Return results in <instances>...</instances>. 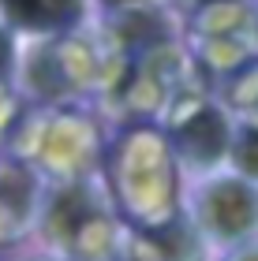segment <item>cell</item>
Masks as SVG:
<instances>
[{
  "mask_svg": "<svg viewBox=\"0 0 258 261\" xmlns=\"http://www.w3.org/2000/svg\"><path fill=\"white\" fill-rule=\"evenodd\" d=\"M41 231L56 254L72 261H116L124 254V231L109 201L90 183H64L41 209Z\"/></svg>",
  "mask_w": 258,
  "mask_h": 261,
  "instance_id": "6da1fadb",
  "label": "cell"
},
{
  "mask_svg": "<svg viewBox=\"0 0 258 261\" xmlns=\"http://www.w3.org/2000/svg\"><path fill=\"white\" fill-rule=\"evenodd\" d=\"M112 191L135 228H157L176 217V175L157 135H131L116 149Z\"/></svg>",
  "mask_w": 258,
  "mask_h": 261,
  "instance_id": "7a4b0ae2",
  "label": "cell"
},
{
  "mask_svg": "<svg viewBox=\"0 0 258 261\" xmlns=\"http://www.w3.org/2000/svg\"><path fill=\"white\" fill-rule=\"evenodd\" d=\"M195 224L214 243H247L258 231V191L243 179H214L195 198Z\"/></svg>",
  "mask_w": 258,
  "mask_h": 261,
  "instance_id": "3957f363",
  "label": "cell"
},
{
  "mask_svg": "<svg viewBox=\"0 0 258 261\" xmlns=\"http://www.w3.org/2000/svg\"><path fill=\"white\" fill-rule=\"evenodd\" d=\"M176 153L191 164V172H209L228 153V123L214 105L191 93H176L169 112Z\"/></svg>",
  "mask_w": 258,
  "mask_h": 261,
  "instance_id": "277c9868",
  "label": "cell"
},
{
  "mask_svg": "<svg viewBox=\"0 0 258 261\" xmlns=\"http://www.w3.org/2000/svg\"><path fill=\"white\" fill-rule=\"evenodd\" d=\"M30 86L41 97H60V93L83 90L86 82L98 75V60H93L90 45L67 38V41H53V45H38V53L30 56Z\"/></svg>",
  "mask_w": 258,
  "mask_h": 261,
  "instance_id": "5b68a950",
  "label": "cell"
},
{
  "mask_svg": "<svg viewBox=\"0 0 258 261\" xmlns=\"http://www.w3.org/2000/svg\"><path fill=\"white\" fill-rule=\"evenodd\" d=\"M127 254L138 261H206V235L195 220L176 213L157 228H135Z\"/></svg>",
  "mask_w": 258,
  "mask_h": 261,
  "instance_id": "8992f818",
  "label": "cell"
},
{
  "mask_svg": "<svg viewBox=\"0 0 258 261\" xmlns=\"http://www.w3.org/2000/svg\"><path fill=\"white\" fill-rule=\"evenodd\" d=\"M38 209V187L27 164L0 161V246L15 243Z\"/></svg>",
  "mask_w": 258,
  "mask_h": 261,
  "instance_id": "52a82bcc",
  "label": "cell"
},
{
  "mask_svg": "<svg viewBox=\"0 0 258 261\" xmlns=\"http://www.w3.org/2000/svg\"><path fill=\"white\" fill-rule=\"evenodd\" d=\"M4 15L19 30H64L79 22L83 0H0Z\"/></svg>",
  "mask_w": 258,
  "mask_h": 261,
  "instance_id": "ba28073f",
  "label": "cell"
},
{
  "mask_svg": "<svg viewBox=\"0 0 258 261\" xmlns=\"http://www.w3.org/2000/svg\"><path fill=\"white\" fill-rule=\"evenodd\" d=\"M232 161H236V168L247 175V179L258 183V127L243 130V138L236 142V149H232Z\"/></svg>",
  "mask_w": 258,
  "mask_h": 261,
  "instance_id": "9c48e42d",
  "label": "cell"
},
{
  "mask_svg": "<svg viewBox=\"0 0 258 261\" xmlns=\"http://www.w3.org/2000/svg\"><path fill=\"white\" fill-rule=\"evenodd\" d=\"M225 261H258V243H243V246H236Z\"/></svg>",
  "mask_w": 258,
  "mask_h": 261,
  "instance_id": "30bf717a",
  "label": "cell"
},
{
  "mask_svg": "<svg viewBox=\"0 0 258 261\" xmlns=\"http://www.w3.org/2000/svg\"><path fill=\"white\" fill-rule=\"evenodd\" d=\"M11 67V41H8V34L0 30V75Z\"/></svg>",
  "mask_w": 258,
  "mask_h": 261,
  "instance_id": "8fae6325",
  "label": "cell"
},
{
  "mask_svg": "<svg viewBox=\"0 0 258 261\" xmlns=\"http://www.w3.org/2000/svg\"><path fill=\"white\" fill-rule=\"evenodd\" d=\"M112 4H124V8H150V0H112Z\"/></svg>",
  "mask_w": 258,
  "mask_h": 261,
  "instance_id": "7c38bea8",
  "label": "cell"
},
{
  "mask_svg": "<svg viewBox=\"0 0 258 261\" xmlns=\"http://www.w3.org/2000/svg\"><path fill=\"white\" fill-rule=\"evenodd\" d=\"M30 261H72V257H64V254H49V257H45L41 254V257H30Z\"/></svg>",
  "mask_w": 258,
  "mask_h": 261,
  "instance_id": "4fadbf2b",
  "label": "cell"
},
{
  "mask_svg": "<svg viewBox=\"0 0 258 261\" xmlns=\"http://www.w3.org/2000/svg\"><path fill=\"white\" fill-rule=\"evenodd\" d=\"M116 261H138L135 254H120V257H116Z\"/></svg>",
  "mask_w": 258,
  "mask_h": 261,
  "instance_id": "5bb4252c",
  "label": "cell"
}]
</instances>
